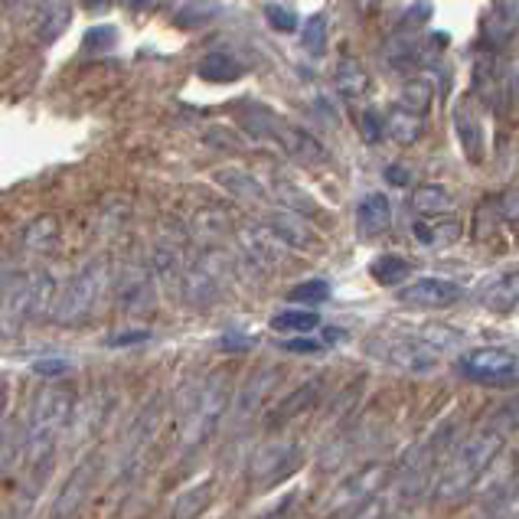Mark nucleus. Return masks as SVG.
I'll return each mask as SVG.
<instances>
[{"label": "nucleus", "instance_id": "obj_9", "mask_svg": "<svg viewBox=\"0 0 519 519\" xmlns=\"http://www.w3.org/2000/svg\"><path fill=\"white\" fill-rule=\"evenodd\" d=\"M392 226V206L382 193H366L356 206V229L363 239H376Z\"/></svg>", "mask_w": 519, "mask_h": 519}, {"label": "nucleus", "instance_id": "obj_13", "mask_svg": "<svg viewBox=\"0 0 519 519\" xmlns=\"http://www.w3.org/2000/svg\"><path fill=\"white\" fill-rule=\"evenodd\" d=\"M317 327H320V317L314 311H298V307L271 317V330H278V333H311Z\"/></svg>", "mask_w": 519, "mask_h": 519}, {"label": "nucleus", "instance_id": "obj_4", "mask_svg": "<svg viewBox=\"0 0 519 519\" xmlns=\"http://www.w3.org/2000/svg\"><path fill=\"white\" fill-rule=\"evenodd\" d=\"M69 412V395L66 392H43L40 402L33 409V422H30V451L33 454H46L53 448L56 431L63 425V418Z\"/></svg>", "mask_w": 519, "mask_h": 519}, {"label": "nucleus", "instance_id": "obj_23", "mask_svg": "<svg viewBox=\"0 0 519 519\" xmlns=\"http://www.w3.org/2000/svg\"><path fill=\"white\" fill-rule=\"evenodd\" d=\"M33 373H40V376H63V373H69V363L66 360H36Z\"/></svg>", "mask_w": 519, "mask_h": 519}, {"label": "nucleus", "instance_id": "obj_19", "mask_svg": "<svg viewBox=\"0 0 519 519\" xmlns=\"http://www.w3.org/2000/svg\"><path fill=\"white\" fill-rule=\"evenodd\" d=\"M327 298H330V284L324 278H311L304 284H294L291 294H288V301H294V304H324Z\"/></svg>", "mask_w": 519, "mask_h": 519}, {"label": "nucleus", "instance_id": "obj_29", "mask_svg": "<svg viewBox=\"0 0 519 519\" xmlns=\"http://www.w3.org/2000/svg\"><path fill=\"white\" fill-rule=\"evenodd\" d=\"M4 291H7V281L0 278V301H4Z\"/></svg>", "mask_w": 519, "mask_h": 519}, {"label": "nucleus", "instance_id": "obj_7", "mask_svg": "<svg viewBox=\"0 0 519 519\" xmlns=\"http://www.w3.org/2000/svg\"><path fill=\"white\" fill-rule=\"evenodd\" d=\"M464 298V288L457 281H444V278H418L412 284L399 288V301L409 304V307H451Z\"/></svg>", "mask_w": 519, "mask_h": 519}, {"label": "nucleus", "instance_id": "obj_20", "mask_svg": "<svg viewBox=\"0 0 519 519\" xmlns=\"http://www.w3.org/2000/svg\"><path fill=\"white\" fill-rule=\"evenodd\" d=\"M301 43L311 56H320L327 49V17L324 14H314L311 20L304 23V33H301Z\"/></svg>", "mask_w": 519, "mask_h": 519}, {"label": "nucleus", "instance_id": "obj_22", "mask_svg": "<svg viewBox=\"0 0 519 519\" xmlns=\"http://www.w3.org/2000/svg\"><path fill=\"white\" fill-rule=\"evenodd\" d=\"M53 239H56V222L53 219H40L27 232V242L33 245V249H46V245L53 242Z\"/></svg>", "mask_w": 519, "mask_h": 519}, {"label": "nucleus", "instance_id": "obj_17", "mask_svg": "<svg viewBox=\"0 0 519 519\" xmlns=\"http://www.w3.org/2000/svg\"><path fill=\"white\" fill-rule=\"evenodd\" d=\"M409 262L405 258H395V255H382L373 262V268H369V275H373L379 284H402L405 278H409Z\"/></svg>", "mask_w": 519, "mask_h": 519}, {"label": "nucleus", "instance_id": "obj_24", "mask_svg": "<svg viewBox=\"0 0 519 519\" xmlns=\"http://www.w3.org/2000/svg\"><path fill=\"white\" fill-rule=\"evenodd\" d=\"M363 138L366 141H379L382 138V121L376 111H366L363 115Z\"/></svg>", "mask_w": 519, "mask_h": 519}, {"label": "nucleus", "instance_id": "obj_2", "mask_svg": "<svg viewBox=\"0 0 519 519\" xmlns=\"http://www.w3.org/2000/svg\"><path fill=\"white\" fill-rule=\"evenodd\" d=\"M457 373L480 386H513L516 382V356L497 346H480L457 360Z\"/></svg>", "mask_w": 519, "mask_h": 519}, {"label": "nucleus", "instance_id": "obj_14", "mask_svg": "<svg viewBox=\"0 0 519 519\" xmlns=\"http://www.w3.org/2000/svg\"><path fill=\"white\" fill-rule=\"evenodd\" d=\"M415 236L418 242H425V245H448L454 242L457 236H461V226L451 219V222H444V219H435V222H415Z\"/></svg>", "mask_w": 519, "mask_h": 519}, {"label": "nucleus", "instance_id": "obj_26", "mask_svg": "<svg viewBox=\"0 0 519 519\" xmlns=\"http://www.w3.org/2000/svg\"><path fill=\"white\" fill-rule=\"evenodd\" d=\"M386 180H389V183H399V187H402V183H409V177H405L402 167H389V170H386Z\"/></svg>", "mask_w": 519, "mask_h": 519}, {"label": "nucleus", "instance_id": "obj_18", "mask_svg": "<svg viewBox=\"0 0 519 519\" xmlns=\"http://www.w3.org/2000/svg\"><path fill=\"white\" fill-rule=\"evenodd\" d=\"M415 209L428 216H444L451 209V193L444 187H422L415 193Z\"/></svg>", "mask_w": 519, "mask_h": 519}, {"label": "nucleus", "instance_id": "obj_3", "mask_svg": "<svg viewBox=\"0 0 519 519\" xmlns=\"http://www.w3.org/2000/svg\"><path fill=\"white\" fill-rule=\"evenodd\" d=\"M245 125H249L252 131L262 134V138L281 144L284 151H288L291 157L304 160V164H327V147L320 144V141L314 138V134L294 128V125H288V121L271 118V115H268V121H265V115H262L258 121H245Z\"/></svg>", "mask_w": 519, "mask_h": 519}, {"label": "nucleus", "instance_id": "obj_11", "mask_svg": "<svg viewBox=\"0 0 519 519\" xmlns=\"http://www.w3.org/2000/svg\"><path fill=\"white\" fill-rule=\"evenodd\" d=\"M369 89V76L366 69L356 63V59H340L337 66V92L346 98V102H356V98H363Z\"/></svg>", "mask_w": 519, "mask_h": 519}, {"label": "nucleus", "instance_id": "obj_8", "mask_svg": "<svg viewBox=\"0 0 519 519\" xmlns=\"http://www.w3.org/2000/svg\"><path fill=\"white\" fill-rule=\"evenodd\" d=\"M33 10V33L40 36L43 43L56 40L59 33L69 27V14H72V4L69 0H30Z\"/></svg>", "mask_w": 519, "mask_h": 519}, {"label": "nucleus", "instance_id": "obj_25", "mask_svg": "<svg viewBox=\"0 0 519 519\" xmlns=\"http://www.w3.org/2000/svg\"><path fill=\"white\" fill-rule=\"evenodd\" d=\"M281 346L291 353H320L324 350V343H317V340H281Z\"/></svg>", "mask_w": 519, "mask_h": 519}, {"label": "nucleus", "instance_id": "obj_28", "mask_svg": "<svg viewBox=\"0 0 519 519\" xmlns=\"http://www.w3.org/2000/svg\"><path fill=\"white\" fill-rule=\"evenodd\" d=\"M125 4H128V7H144L147 0H125Z\"/></svg>", "mask_w": 519, "mask_h": 519}, {"label": "nucleus", "instance_id": "obj_15", "mask_svg": "<svg viewBox=\"0 0 519 519\" xmlns=\"http://www.w3.org/2000/svg\"><path fill=\"white\" fill-rule=\"evenodd\" d=\"M484 301L490 311H513L516 307V275H503L487 288Z\"/></svg>", "mask_w": 519, "mask_h": 519}, {"label": "nucleus", "instance_id": "obj_10", "mask_svg": "<svg viewBox=\"0 0 519 519\" xmlns=\"http://www.w3.org/2000/svg\"><path fill=\"white\" fill-rule=\"evenodd\" d=\"M382 128H386L399 144H415L418 138H422L425 121H422V115H415V111L399 105V108H392L389 121H382Z\"/></svg>", "mask_w": 519, "mask_h": 519}, {"label": "nucleus", "instance_id": "obj_30", "mask_svg": "<svg viewBox=\"0 0 519 519\" xmlns=\"http://www.w3.org/2000/svg\"><path fill=\"white\" fill-rule=\"evenodd\" d=\"M4 405H7V399H4V392H0V415H4Z\"/></svg>", "mask_w": 519, "mask_h": 519}, {"label": "nucleus", "instance_id": "obj_1", "mask_svg": "<svg viewBox=\"0 0 519 519\" xmlns=\"http://www.w3.org/2000/svg\"><path fill=\"white\" fill-rule=\"evenodd\" d=\"M49 294H53V281L46 275H33L7 284L4 301H0V330L14 333L17 327H23L30 317L43 311V304H49Z\"/></svg>", "mask_w": 519, "mask_h": 519}, {"label": "nucleus", "instance_id": "obj_5", "mask_svg": "<svg viewBox=\"0 0 519 519\" xmlns=\"http://www.w3.org/2000/svg\"><path fill=\"white\" fill-rule=\"evenodd\" d=\"M102 284H105V265H92L85 268L82 275L72 278L56 307L59 320H76L85 311H92V304L98 301V294H102Z\"/></svg>", "mask_w": 519, "mask_h": 519}, {"label": "nucleus", "instance_id": "obj_6", "mask_svg": "<svg viewBox=\"0 0 519 519\" xmlns=\"http://www.w3.org/2000/svg\"><path fill=\"white\" fill-rule=\"evenodd\" d=\"M373 353L379 356V360H386L389 366L412 369V373H428V369H435V363H438V356H435V350H431L428 343L405 340V337L376 340Z\"/></svg>", "mask_w": 519, "mask_h": 519}, {"label": "nucleus", "instance_id": "obj_12", "mask_svg": "<svg viewBox=\"0 0 519 519\" xmlns=\"http://www.w3.org/2000/svg\"><path fill=\"white\" fill-rule=\"evenodd\" d=\"M242 63L236 56H229V53H209L203 63H200V76L206 79V82H236L239 76H242Z\"/></svg>", "mask_w": 519, "mask_h": 519}, {"label": "nucleus", "instance_id": "obj_16", "mask_svg": "<svg viewBox=\"0 0 519 519\" xmlns=\"http://www.w3.org/2000/svg\"><path fill=\"white\" fill-rule=\"evenodd\" d=\"M431 98H435V89H431L428 79H412L402 85V108L415 111V115H425L431 108Z\"/></svg>", "mask_w": 519, "mask_h": 519}, {"label": "nucleus", "instance_id": "obj_27", "mask_svg": "<svg viewBox=\"0 0 519 519\" xmlns=\"http://www.w3.org/2000/svg\"><path fill=\"white\" fill-rule=\"evenodd\" d=\"M147 333H128V337H115V340H108L111 346H118V343H131V340H144Z\"/></svg>", "mask_w": 519, "mask_h": 519}, {"label": "nucleus", "instance_id": "obj_21", "mask_svg": "<svg viewBox=\"0 0 519 519\" xmlns=\"http://www.w3.org/2000/svg\"><path fill=\"white\" fill-rule=\"evenodd\" d=\"M265 17H268V23L275 30H281V33H291V30H298L301 27V20H298V14H294L291 7H278V4H268L265 7Z\"/></svg>", "mask_w": 519, "mask_h": 519}]
</instances>
